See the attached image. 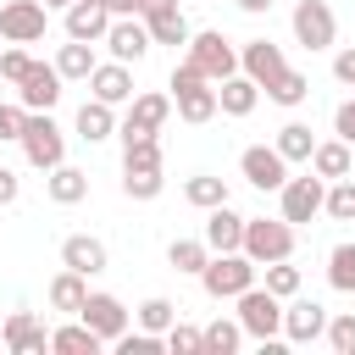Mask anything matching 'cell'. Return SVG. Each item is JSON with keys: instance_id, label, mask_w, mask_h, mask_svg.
Masks as SVG:
<instances>
[{"instance_id": "obj_41", "label": "cell", "mask_w": 355, "mask_h": 355, "mask_svg": "<svg viewBox=\"0 0 355 355\" xmlns=\"http://www.w3.org/2000/svg\"><path fill=\"white\" fill-rule=\"evenodd\" d=\"M327 344L338 349V355H355V311H344V316H327Z\"/></svg>"}, {"instance_id": "obj_15", "label": "cell", "mask_w": 355, "mask_h": 355, "mask_svg": "<svg viewBox=\"0 0 355 355\" xmlns=\"http://www.w3.org/2000/svg\"><path fill=\"white\" fill-rule=\"evenodd\" d=\"M139 17L150 28V44H189V22H183L178 0H144Z\"/></svg>"}, {"instance_id": "obj_18", "label": "cell", "mask_w": 355, "mask_h": 355, "mask_svg": "<svg viewBox=\"0 0 355 355\" xmlns=\"http://www.w3.org/2000/svg\"><path fill=\"white\" fill-rule=\"evenodd\" d=\"M0 338H6L11 355H44V349H50V333H44V322H39L33 311H11Z\"/></svg>"}, {"instance_id": "obj_26", "label": "cell", "mask_w": 355, "mask_h": 355, "mask_svg": "<svg viewBox=\"0 0 355 355\" xmlns=\"http://www.w3.org/2000/svg\"><path fill=\"white\" fill-rule=\"evenodd\" d=\"M89 300V277L83 272H72V266H61L55 277H50V305L55 311H67V316H78V305Z\"/></svg>"}, {"instance_id": "obj_32", "label": "cell", "mask_w": 355, "mask_h": 355, "mask_svg": "<svg viewBox=\"0 0 355 355\" xmlns=\"http://www.w3.org/2000/svg\"><path fill=\"white\" fill-rule=\"evenodd\" d=\"M311 94V78L305 72H294V67H283L272 83H266V100H277V105H300Z\"/></svg>"}, {"instance_id": "obj_9", "label": "cell", "mask_w": 355, "mask_h": 355, "mask_svg": "<svg viewBox=\"0 0 355 355\" xmlns=\"http://www.w3.org/2000/svg\"><path fill=\"white\" fill-rule=\"evenodd\" d=\"M0 39L6 44H39L44 39V0H6L0 6Z\"/></svg>"}, {"instance_id": "obj_23", "label": "cell", "mask_w": 355, "mask_h": 355, "mask_svg": "<svg viewBox=\"0 0 355 355\" xmlns=\"http://www.w3.org/2000/svg\"><path fill=\"white\" fill-rule=\"evenodd\" d=\"M255 100H261V83L244 78V72H233V78L216 83V111H222V116H250Z\"/></svg>"}, {"instance_id": "obj_48", "label": "cell", "mask_w": 355, "mask_h": 355, "mask_svg": "<svg viewBox=\"0 0 355 355\" xmlns=\"http://www.w3.org/2000/svg\"><path fill=\"white\" fill-rule=\"evenodd\" d=\"M100 6H105L111 17H139V6H144V0H100Z\"/></svg>"}, {"instance_id": "obj_35", "label": "cell", "mask_w": 355, "mask_h": 355, "mask_svg": "<svg viewBox=\"0 0 355 355\" xmlns=\"http://www.w3.org/2000/svg\"><path fill=\"white\" fill-rule=\"evenodd\" d=\"M133 322H139L144 333H166V327L178 322V305H172L166 294H150V300H144V305L133 311Z\"/></svg>"}, {"instance_id": "obj_17", "label": "cell", "mask_w": 355, "mask_h": 355, "mask_svg": "<svg viewBox=\"0 0 355 355\" xmlns=\"http://www.w3.org/2000/svg\"><path fill=\"white\" fill-rule=\"evenodd\" d=\"M322 327H327V311L316 305V300H288L283 305V338L288 344H311V338H322Z\"/></svg>"}, {"instance_id": "obj_14", "label": "cell", "mask_w": 355, "mask_h": 355, "mask_svg": "<svg viewBox=\"0 0 355 355\" xmlns=\"http://www.w3.org/2000/svg\"><path fill=\"white\" fill-rule=\"evenodd\" d=\"M61 83H67V78L55 72V61H50V67H44V61H33V67H28V78L17 83V105H22V111H50V105L61 100Z\"/></svg>"}, {"instance_id": "obj_24", "label": "cell", "mask_w": 355, "mask_h": 355, "mask_svg": "<svg viewBox=\"0 0 355 355\" xmlns=\"http://www.w3.org/2000/svg\"><path fill=\"white\" fill-rule=\"evenodd\" d=\"M111 133H116V105L83 100V105H78V139H83V144H100V139H111Z\"/></svg>"}, {"instance_id": "obj_22", "label": "cell", "mask_w": 355, "mask_h": 355, "mask_svg": "<svg viewBox=\"0 0 355 355\" xmlns=\"http://www.w3.org/2000/svg\"><path fill=\"white\" fill-rule=\"evenodd\" d=\"M105 28H111V11H105L100 0H72V6H67V39H89V44H100Z\"/></svg>"}, {"instance_id": "obj_34", "label": "cell", "mask_w": 355, "mask_h": 355, "mask_svg": "<svg viewBox=\"0 0 355 355\" xmlns=\"http://www.w3.org/2000/svg\"><path fill=\"white\" fill-rule=\"evenodd\" d=\"M166 261H172V272H194L200 277V266L211 261V250H205V239H172L166 244Z\"/></svg>"}, {"instance_id": "obj_31", "label": "cell", "mask_w": 355, "mask_h": 355, "mask_svg": "<svg viewBox=\"0 0 355 355\" xmlns=\"http://www.w3.org/2000/svg\"><path fill=\"white\" fill-rule=\"evenodd\" d=\"M311 150H316V133L305 122H283L277 128V155L283 161H311Z\"/></svg>"}, {"instance_id": "obj_11", "label": "cell", "mask_w": 355, "mask_h": 355, "mask_svg": "<svg viewBox=\"0 0 355 355\" xmlns=\"http://www.w3.org/2000/svg\"><path fill=\"white\" fill-rule=\"evenodd\" d=\"M105 50H111V61H144L150 55V28H144V17H111V28H105V39H100Z\"/></svg>"}, {"instance_id": "obj_37", "label": "cell", "mask_w": 355, "mask_h": 355, "mask_svg": "<svg viewBox=\"0 0 355 355\" xmlns=\"http://www.w3.org/2000/svg\"><path fill=\"white\" fill-rule=\"evenodd\" d=\"M322 211L333 222H355V178H333V189L322 194Z\"/></svg>"}, {"instance_id": "obj_2", "label": "cell", "mask_w": 355, "mask_h": 355, "mask_svg": "<svg viewBox=\"0 0 355 355\" xmlns=\"http://www.w3.org/2000/svg\"><path fill=\"white\" fill-rule=\"evenodd\" d=\"M255 261L244 255V250H222V255H211L205 266H200V288L211 294V300H239L250 283H255Z\"/></svg>"}, {"instance_id": "obj_45", "label": "cell", "mask_w": 355, "mask_h": 355, "mask_svg": "<svg viewBox=\"0 0 355 355\" xmlns=\"http://www.w3.org/2000/svg\"><path fill=\"white\" fill-rule=\"evenodd\" d=\"M333 133H338L344 144H355V100H344V105L333 111Z\"/></svg>"}, {"instance_id": "obj_20", "label": "cell", "mask_w": 355, "mask_h": 355, "mask_svg": "<svg viewBox=\"0 0 355 355\" xmlns=\"http://www.w3.org/2000/svg\"><path fill=\"white\" fill-rule=\"evenodd\" d=\"M283 67H288V61H283V50H277L272 39H250V44L239 50V72H244V78H255L261 89H266Z\"/></svg>"}, {"instance_id": "obj_40", "label": "cell", "mask_w": 355, "mask_h": 355, "mask_svg": "<svg viewBox=\"0 0 355 355\" xmlns=\"http://www.w3.org/2000/svg\"><path fill=\"white\" fill-rule=\"evenodd\" d=\"M116 349H122V355H161V349H166V333H144V327L133 333V327H128V333L116 338Z\"/></svg>"}, {"instance_id": "obj_10", "label": "cell", "mask_w": 355, "mask_h": 355, "mask_svg": "<svg viewBox=\"0 0 355 355\" xmlns=\"http://www.w3.org/2000/svg\"><path fill=\"white\" fill-rule=\"evenodd\" d=\"M78 322H83V327H94V333H100V344H116V338L128 333V305H122L116 294H89V300L78 305Z\"/></svg>"}, {"instance_id": "obj_33", "label": "cell", "mask_w": 355, "mask_h": 355, "mask_svg": "<svg viewBox=\"0 0 355 355\" xmlns=\"http://www.w3.org/2000/svg\"><path fill=\"white\" fill-rule=\"evenodd\" d=\"M183 200H189L194 211H211V205H222V200H227V183H222V178H211V172H200V178H189V183H183Z\"/></svg>"}, {"instance_id": "obj_4", "label": "cell", "mask_w": 355, "mask_h": 355, "mask_svg": "<svg viewBox=\"0 0 355 355\" xmlns=\"http://www.w3.org/2000/svg\"><path fill=\"white\" fill-rule=\"evenodd\" d=\"M255 266H266V261H288L294 255V222H266V216H244V244H239Z\"/></svg>"}, {"instance_id": "obj_47", "label": "cell", "mask_w": 355, "mask_h": 355, "mask_svg": "<svg viewBox=\"0 0 355 355\" xmlns=\"http://www.w3.org/2000/svg\"><path fill=\"white\" fill-rule=\"evenodd\" d=\"M17 194H22V183H17V172H11V166H0V205H11Z\"/></svg>"}, {"instance_id": "obj_50", "label": "cell", "mask_w": 355, "mask_h": 355, "mask_svg": "<svg viewBox=\"0 0 355 355\" xmlns=\"http://www.w3.org/2000/svg\"><path fill=\"white\" fill-rule=\"evenodd\" d=\"M50 6H72V0H44V11H50Z\"/></svg>"}, {"instance_id": "obj_27", "label": "cell", "mask_w": 355, "mask_h": 355, "mask_svg": "<svg viewBox=\"0 0 355 355\" xmlns=\"http://www.w3.org/2000/svg\"><path fill=\"white\" fill-rule=\"evenodd\" d=\"M50 349H55V355H100L105 344H100V333H94V327L67 322V327H55V333H50Z\"/></svg>"}, {"instance_id": "obj_3", "label": "cell", "mask_w": 355, "mask_h": 355, "mask_svg": "<svg viewBox=\"0 0 355 355\" xmlns=\"http://www.w3.org/2000/svg\"><path fill=\"white\" fill-rule=\"evenodd\" d=\"M22 155H28V166H39V172H50V166H61L67 161V133L55 128V116L50 111H28V122H22Z\"/></svg>"}, {"instance_id": "obj_39", "label": "cell", "mask_w": 355, "mask_h": 355, "mask_svg": "<svg viewBox=\"0 0 355 355\" xmlns=\"http://www.w3.org/2000/svg\"><path fill=\"white\" fill-rule=\"evenodd\" d=\"M161 183H166L161 166H155V172H128V166H122V194H128V200H155Z\"/></svg>"}, {"instance_id": "obj_29", "label": "cell", "mask_w": 355, "mask_h": 355, "mask_svg": "<svg viewBox=\"0 0 355 355\" xmlns=\"http://www.w3.org/2000/svg\"><path fill=\"white\" fill-rule=\"evenodd\" d=\"M55 72L72 78V83H83V78L94 72V44H89V39H67L61 55H55Z\"/></svg>"}, {"instance_id": "obj_30", "label": "cell", "mask_w": 355, "mask_h": 355, "mask_svg": "<svg viewBox=\"0 0 355 355\" xmlns=\"http://www.w3.org/2000/svg\"><path fill=\"white\" fill-rule=\"evenodd\" d=\"M239 344H244V327H239V316H233V322H227V316H216L211 327H200V349H205V355H233Z\"/></svg>"}, {"instance_id": "obj_13", "label": "cell", "mask_w": 355, "mask_h": 355, "mask_svg": "<svg viewBox=\"0 0 355 355\" xmlns=\"http://www.w3.org/2000/svg\"><path fill=\"white\" fill-rule=\"evenodd\" d=\"M333 33H338V22H333V6L327 0H300L294 6V39L305 50H327Z\"/></svg>"}, {"instance_id": "obj_16", "label": "cell", "mask_w": 355, "mask_h": 355, "mask_svg": "<svg viewBox=\"0 0 355 355\" xmlns=\"http://www.w3.org/2000/svg\"><path fill=\"white\" fill-rule=\"evenodd\" d=\"M83 83H89L94 100H105V105H128V100H133V72H128V61H94V72H89Z\"/></svg>"}, {"instance_id": "obj_8", "label": "cell", "mask_w": 355, "mask_h": 355, "mask_svg": "<svg viewBox=\"0 0 355 355\" xmlns=\"http://www.w3.org/2000/svg\"><path fill=\"white\" fill-rule=\"evenodd\" d=\"M239 172H244V183H250V189L277 194V189H283V178H288V161L277 155V144H250V150L239 155Z\"/></svg>"}, {"instance_id": "obj_25", "label": "cell", "mask_w": 355, "mask_h": 355, "mask_svg": "<svg viewBox=\"0 0 355 355\" xmlns=\"http://www.w3.org/2000/svg\"><path fill=\"white\" fill-rule=\"evenodd\" d=\"M44 194L55 200V205H78L83 194H89V172H78V166H50V178H44Z\"/></svg>"}, {"instance_id": "obj_38", "label": "cell", "mask_w": 355, "mask_h": 355, "mask_svg": "<svg viewBox=\"0 0 355 355\" xmlns=\"http://www.w3.org/2000/svg\"><path fill=\"white\" fill-rule=\"evenodd\" d=\"M261 288H272L277 300H294L300 294V266H288V261H266V283Z\"/></svg>"}, {"instance_id": "obj_36", "label": "cell", "mask_w": 355, "mask_h": 355, "mask_svg": "<svg viewBox=\"0 0 355 355\" xmlns=\"http://www.w3.org/2000/svg\"><path fill=\"white\" fill-rule=\"evenodd\" d=\"M327 283L338 294H355V244H333L327 250Z\"/></svg>"}, {"instance_id": "obj_49", "label": "cell", "mask_w": 355, "mask_h": 355, "mask_svg": "<svg viewBox=\"0 0 355 355\" xmlns=\"http://www.w3.org/2000/svg\"><path fill=\"white\" fill-rule=\"evenodd\" d=\"M239 11H250V17H261V11H272V0H239Z\"/></svg>"}, {"instance_id": "obj_46", "label": "cell", "mask_w": 355, "mask_h": 355, "mask_svg": "<svg viewBox=\"0 0 355 355\" xmlns=\"http://www.w3.org/2000/svg\"><path fill=\"white\" fill-rule=\"evenodd\" d=\"M333 78H338V83H344V89H355V44H349V50H338V55H333Z\"/></svg>"}, {"instance_id": "obj_21", "label": "cell", "mask_w": 355, "mask_h": 355, "mask_svg": "<svg viewBox=\"0 0 355 355\" xmlns=\"http://www.w3.org/2000/svg\"><path fill=\"white\" fill-rule=\"evenodd\" d=\"M61 266L94 277V272H105V244H100L94 233H67V239H61Z\"/></svg>"}, {"instance_id": "obj_5", "label": "cell", "mask_w": 355, "mask_h": 355, "mask_svg": "<svg viewBox=\"0 0 355 355\" xmlns=\"http://www.w3.org/2000/svg\"><path fill=\"white\" fill-rule=\"evenodd\" d=\"M239 327H244V338H255V344H272L277 333H283V300L272 294V288H244L239 294Z\"/></svg>"}, {"instance_id": "obj_51", "label": "cell", "mask_w": 355, "mask_h": 355, "mask_svg": "<svg viewBox=\"0 0 355 355\" xmlns=\"http://www.w3.org/2000/svg\"><path fill=\"white\" fill-rule=\"evenodd\" d=\"M6 89H11V83H6V78H0V100H6Z\"/></svg>"}, {"instance_id": "obj_1", "label": "cell", "mask_w": 355, "mask_h": 355, "mask_svg": "<svg viewBox=\"0 0 355 355\" xmlns=\"http://www.w3.org/2000/svg\"><path fill=\"white\" fill-rule=\"evenodd\" d=\"M172 105H178V116H183V122H194V128L216 116V83H211L189 55L172 67Z\"/></svg>"}, {"instance_id": "obj_43", "label": "cell", "mask_w": 355, "mask_h": 355, "mask_svg": "<svg viewBox=\"0 0 355 355\" xmlns=\"http://www.w3.org/2000/svg\"><path fill=\"white\" fill-rule=\"evenodd\" d=\"M166 349H172V355H205V349H200V327L172 322V327H166Z\"/></svg>"}, {"instance_id": "obj_19", "label": "cell", "mask_w": 355, "mask_h": 355, "mask_svg": "<svg viewBox=\"0 0 355 355\" xmlns=\"http://www.w3.org/2000/svg\"><path fill=\"white\" fill-rule=\"evenodd\" d=\"M244 244V216L222 200V205H211L205 211V250L211 255H222V250H239Z\"/></svg>"}, {"instance_id": "obj_7", "label": "cell", "mask_w": 355, "mask_h": 355, "mask_svg": "<svg viewBox=\"0 0 355 355\" xmlns=\"http://www.w3.org/2000/svg\"><path fill=\"white\" fill-rule=\"evenodd\" d=\"M166 116H172V94H133L128 100V116H122V144H133V139H150V133H161L166 128Z\"/></svg>"}, {"instance_id": "obj_28", "label": "cell", "mask_w": 355, "mask_h": 355, "mask_svg": "<svg viewBox=\"0 0 355 355\" xmlns=\"http://www.w3.org/2000/svg\"><path fill=\"white\" fill-rule=\"evenodd\" d=\"M311 172H316L322 183H333V178H349V144H344V139H327V144H316V150H311Z\"/></svg>"}, {"instance_id": "obj_42", "label": "cell", "mask_w": 355, "mask_h": 355, "mask_svg": "<svg viewBox=\"0 0 355 355\" xmlns=\"http://www.w3.org/2000/svg\"><path fill=\"white\" fill-rule=\"evenodd\" d=\"M28 67H33V55H28L22 44H11V50H0V78H6L11 89H17L22 78H28Z\"/></svg>"}, {"instance_id": "obj_44", "label": "cell", "mask_w": 355, "mask_h": 355, "mask_svg": "<svg viewBox=\"0 0 355 355\" xmlns=\"http://www.w3.org/2000/svg\"><path fill=\"white\" fill-rule=\"evenodd\" d=\"M22 122H28V111L11 105V100H0V144H17L22 139Z\"/></svg>"}, {"instance_id": "obj_12", "label": "cell", "mask_w": 355, "mask_h": 355, "mask_svg": "<svg viewBox=\"0 0 355 355\" xmlns=\"http://www.w3.org/2000/svg\"><path fill=\"white\" fill-rule=\"evenodd\" d=\"M322 194H327V183L311 172V178H283V189H277V200H283V222H311L316 211H322Z\"/></svg>"}, {"instance_id": "obj_6", "label": "cell", "mask_w": 355, "mask_h": 355, "mask_svg": "<svg viewBox=\"0 0 355 355\" xmlns=\"http://www.w3.org/2000/svg\"><path fill=\"white\" fill-rule=\"evenodd\" d=\"M189 61H194L211 83H222V78H233V72H239V50H233V39H227L222 28L189 33Z\"/></svg>"}]
</instances>
